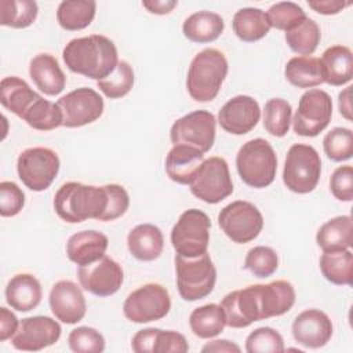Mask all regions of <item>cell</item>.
Instances as JSON below:
<instances>
[{"label": "cell", "mask_w": 353, "mask_h": 353, "mask_svg": "<svg viewBox=\"0 0 353 353\" xmlns=\"http://www.w3.org/2000/svg\"><path fill=\"white\" fill-rule=\"evenodd\" d=\"M189 325L196 336L203 339L214 338L219 335L226 325L223 309L216 303H208L196 307L190 313Z\"/></svg>", "instance_id": "obj_35"}, {"label": "cell", "mask_w": 353, "mask_h": 353, "mask_svg": "<svg viewBox=\"0 0 353 353\" xmlns=\"http://www.w3.org/2000/svg\"><path fill=\"white\" fill-rule=\"evenodd\" d=\"M22 120L34 130L51 131L62 125V112L58 103L50 102L40 95L25 112Z\"/></svg>", "instance_id": "obj_38"}, {"label": "cell", "mask_w": 353, "mask_h": 353, "mask_svg": "<svg viewBox=\"0 0 353 353\" xmlns=\"http://www.w3.org/2000/svg\"><path fill=\"white\" fill-rule=\"evenodd\" d=\"M320 270L330 283L350 285L353 276V254L349 250L324 252L320 258Z\"/></svg>", "instance_id": "obj_36"}, {"label": "cell", "mask_w": 353, "mask_h": 353, "mask_svg": "<svg viewBox=\"0 0 353 353\" xmlns=\"http://www.w3.org/2000/svg\"><path fill=\"white\" fill-rule=\"evenodd\" d=\"M174 262L176 287L183 301H199L212 292L216 281V269L207 252L194 258L176 254Z\"/></svg>", "instance_id": "obj_5"}, {"label": "cell", "mask_w": 353, "mask_h": 353, "mask_svg": "<svg viewBox=\"0 0 353 353\" xmlns=\"http://www.w3.org/2000/svg\"><path fill=\"white\" fill-rule=\"evenodd\" d=\"M108 237L98 230H81L72 234L66 243L68 258L79 266L101 259L108 250Z\"/></svg>", "instance_id": "obj_23"}, {"label": "cell", "mask_w": 353, "mask_h": 353, "mask_svg": "<svg viewBox=\"0 0 353 353\" xmlns=\"http://www.w3.org/2000/svg\"><path fill=\"white\" fill-rule=\"evenodd\" d=\"M309 7L321 15H335L341 12L350 3L341 0H310L307 1Z\"/></svg>", "instance_id": "obj_51"}, {"label": "cell", "mask_w": 353, "mask_h": 353, "mask_svg": "<svg viewBox=\"0 0 353 353\" xmlns=\"http://www.w3.org/2000/svg\"><path fill=\"white\" fill-rule=\"evenodd\" d=\"M48 302L55 319L65 324H76L85 316L87 303L83 291L70 280L57 281L50 291Z\"/></svg>", "instance_id": "obj_19"}, {"label": "cell", "mask_w": 353, "mask_h": 353, "mask_svg": "<svg viewBox=\"0 0 353 353\" xmlns=\"http://www.w3.org/2000/svg\"><path fill=\"white\" fill-rule=\"evenodd\" d=\"M40 281L29 273H19L11 277L6 287V301L18 312H29L39 306L41 301Z\"/></svg>", "instance_id": "obj_27"}, {"label": "cell", "mask_w": 353, "mask_h": 353, "mask_svg": "<svg viewBox=\"0 0 353 353\" xmlns=\"http://www.w3.org/2000/svg\"><path fill=\"white\" fill-rule=\"evenodd\" d=\"M204 161V153L193 146L174 145L165 157L168 178L179 185H189Z\"/></svg>", "instance_id": "obj_22"}, {"label": "cell", "mask_w": 353, "mask_h": 353, "mask_svg": "<svg viewBox=\"0 0 353 353\" xmlns=\"http://www.w3.org/2000/svg\"><path fill=\"white\" fill-rule=\"evenodd\" d=\"M226 325L232 328H245L254 321L262 320L259 306V284L248 285L226 294L221 302Z\"/></svg>", "instance_id": "obj_17"}, {"label": "cell", "mask_w": 353, "mask_h": 353, "mask_svg": "<svg viewBox=\"0 0 353 353\" xmlns=\"http://www.w3.org/2000/svg\"><path fill=\"white\" fill-rule=\"evenodd\" d=\"M216 120L208 110H194L174 121L170 130L172 145L193 146L207 153L215 141Z\"/></svg>", "instance_id": "obj_13"}, {"label": "cell", "mask_w": 353, "mask_h": 353, "mask_svg": "<svg viewBox=\"0 0 353 353\" xmlns=\"http://www.w3.org/2000/svg\"><path fill=\"white\" fill-rule=\"evenodd\" d=\"M19 325L17 316L7 307H0V341L4 342L14 336Z\"/></svg>", "instance_id": "obj_50"}, {"label": "cell", "mask_w": 353, "mask_h": 353, "mask_svg": "<svg viewBox=\"0 0 353 353\" xmlns=\"http://www.w3.org/2000/svg\"><path fill=\"white\" fill-rule=\"evenodd\" d=\"M323 148L332 161H345L353 156V132L345 127H335L325 134Z\"/></svg>", "instance_id": "obj_43"}, {"label": "cell", "mask_w": 353, "mask_h": 353, "mask_svg": "<svg viewBox=\"0 0 353 353\" xmlns=\"http://www.w3.org/2000/svg\"><path fill=\"white\" fill-rule=\"evenodd\" d=\"M40 95L30 88V85L17 77L8 76L4 77L0 83V102L1 105L22 119L29 106L39 98Z\"/></svg>", "instance_id": "obj_31"}, {"label": "cell", "mask_w": 353, "mask_h": 353, "mask_svg": "<svg viewBox=\"0 0 353 353\" xmlns=\"http://www.w3.org/2000/svg\"><path fill=\"white\" fill-rule=\"evenodd\" d=\"M194 197L208 204H216L233 193L229 165L223 157L212 156L203 161L189 183Z\"/></svg>", "instance_id": "obj_10"}, {"label": "cell", "mask_w": 353, "mask_h": 353, "mask_svg": "<svg viewBox=\"0 0 353 353\" xmlns=\"http://www.w3.org/2000/svg\"><path fill=\"white\" fill-rule=\"evenodd\" d=\"M61 161L58 154L43 146L29 148L21 152L17 160V172L22 183L33 190L43 192L50 188L59 172Z\"/></svg>", "instance_id": "obj_8"}, {"label": "cell", "mask_w": 353, "mask_h": 353, "mask_svg": "<svg viewBox=\"0 0 353 353\" xmlns=\"http://www.w3.org/2000/svg\"><path fill=\"white\" fill-rule=\"evenodd\" d=\"M105 186L108 190L109 201H108V208L102 221L108 222V221H114L127 212L130 207V196L121 185L108 183Z\"/></svg>", "instance_id": "obj_48"}, {"label": "cell", "mask_w": 353, "mask_h": 353, "mask_svg": "<svg viewBox=\"0 0 353 353\" xmlns=\"http://www.w3.org/2000/svg\"><path fill=\"white\" fill-rule=\"evenodd\" d=\"M39 7L33 0H1L0 23L3 26L23 29L30 26L37 18Z\"/></svg>", "instance_id": "obj_37"}, {"label": "cell", "mask_w": 353, "mask_h": 353, "mask_svg": "<svg viewBox=\"0 0 353 353\" xmlns=\"http://www.w3.org/2000/svg\"><path fill=\"white\" fill-rule=\"evenodd\" d=\"M210 228L211 221L201 210L183 211L171 230V244L175 252L186 258L205 254L210 243Z\"/></svg>", "instance_id": "obj_7"}, {"label": "cell", "mask_w": 353, "mask_h": 353, "mask_svg": "<svg viewBox=\"0 0 353 353\" xmlns=\"http://www.w3.org/2000/svg\"><path fill=\"white\" fill-rule=\"evenodd\" d=\"M320 39H321L320 28L309 17L294 29L285 32V41L288 47L301 57L312 55L316 51L320 43Z\"/></svg>", "instance_id": "obj_39"}, {"label": "cell", "mask_w": 353, "mask_h": 353, "mask_svg": "<svg viewBox=\"0 0 353 353\" xmlns=\"http://www.w3.org/2000/svg\"><path fill=\"white\" fill-rule=\"evenodd\" d=\"M25 205V193L12 181L0 182V215L15 216Z\"/></svg>", "instance_id": "obj_47"}, {"label": "cell", "mask_w": 353, "mask_h": 353, "mask_svg": "<svg viewBox=\"0 0 353 353\" xmlns=\"http://www.w3.org/2000/svg\"><path fill=\"white\" fill-rule=\"evenodd\" d=\"M142 6L152 14L165 15V14H170L178 6V1H175V0H143Z\"/></svg>", "instance_id": "obj_52"}, {"label": "cell", "mask_w": 353, "mask_h": 353, "mask_svg": "<svg viewBox=\"0 0 353 353\" xmlns=\"http://www.w3.org/2000/svg\"><path fill=\"white\" fill-rule=\"evenodd\" d=\"M131 347L137 353H186L189 350L182 334L160 328L138 331L131 339Z\"/></svg>", "instance_id": "obj_21"}, {"label": "cell", "mask_w": 353, "mask_h": 353, "mask_svg": "<svg viewBox=\"0 0 353 353\" xmlns=\"http://www.w3.org/2000/svg\"><path fill=\"white\" fill-rule=\"evenodd\" d=\"M77 277L85 291L97 296H110L121 287L124 273L114 259L103 255L92 263L79 266Z\"/></svg>", "instance_id": "obj_15"}, {"label": "cell", "mask_w": 353, "mask_h": 353, "mask_svg": "<svg viewBox=\"0 0 353 353\" xmlns=\"http://www.w3.org/2000/svg\"><path fill=\"white\" fill-rule=\"evenodd\" d=\"M261 119V108L250 95L230 98L218 112L219 125L229 134L244 135L250 132Z\"/></svg>", "instance_id": "obj_18"}, {"label": "cell", "mask_w": 353, "mask_h": 353, "mask_svg": "<svg viewBox=\"0 0 353 353\" xmlns=\"http://www.w3.org/2000/svg\"><path fill=\"white\" fill-rule=\"evenodd\" d=\"M228 59L216 48H204L190 62L186 88L192 99L197 102L212 101L228 74Z\"/></svg>", "instance_id": "obj_3"}, {"label": "cell", "mask_w": 353, "mask_h": 353, "mask_svg": "<svg viewBox=\"0 0 353 353\" xmlns=\"http://www.w3.org/2000/svg\"><path fill=\"white\" fill-rule=\"evenodd\" d=\"M320 174L321 160L313 146L295 143L288 149L283 170V182L291 192L305 194L314 190Z\"/></svg>", "instance_id": "obj_6"}, {"label": "cell", "mask_w": 353, "mask_h": 353, "mask_svg": "<svg viewBox=\"0 0 353 353\" xmlns=\"http://www.w3.org/2000/svg\"><path fill=\"white\" fill-rule=\"evenodd\" d=\"M332 117V99L320 90L310 88L302 94L295 110L292 128L301 137H317L327 128Z\"/></svg>", "instance_id": "obj_12"}, {"label": "cell", "mask_w": 353, "mask_h": 353, "mask_svg": "<svg viewBox=\"0 0 353 353\" xmlns=\"http://www.w3.org/2000/svg\"><path fill=\"white\" fill-rule=\"evenodd\" d=\"M218 225L233 243L245 244L256 239L262 232L263 216L252 203L236 200L221 210Z\"/></svg>", "instance_id": "obj_9"}, {"label": "cell", "mask_w": 353, "mask_h": 353, "mask_svg": "<svg viewBox=\"0 0 353 353\" xmlns=\"http://www.w3.org/2000/svg\"><path fill=\"white\" fill-rule=\"evenodd\" d=\"M171 298L168 291L156 283H148L128 294L123 303L124 316L138 324L157 321L168 314Z\"/></svg>", "instance_id": "obj_11"}, {"label": "cell", "mask_w": 353, "mask_h": 353, "mask_svg": "<svg viewBox=\"0 0 353 353\" xmlns=\"http://www.w3.org/2000/svg\"><path fill=\"white\" fill-rule=\"evenodd\" d=\"M236 168L241 181L255 189L269 186L276 176L277 156L263 138L247 141L237 152Z\"/></svg>", "instance_id": "obj_4"}, {"label": "cell", "mask_w": 353, "mask_h": 353, "mask_svg": "<svg viewBox=\"0 0 353 353\" xmlns=\"http://www.w3.org/2000/svg\"><path fill=\"white\" fill-rule=\"evenodd\" d=\"M61 325L48 316H33L19 321L18 330L11 338L17 350L39 352L54 345L61 336Z\"/></svg>", "instance_id": "obj_16"}, {"label": "cell", "mask_w": 353, "mask_h": 353, "mask_svg": "<svg viewBox=\"0 0 353 353\" xmlns=\"http://www.w3.org/2000/svg\"><path fill=\"white\" fill-rule=\"evenodd\" d=\"M245 350L248 353H279L284 352V341L279 331L259 327L247 336Z\"/></svg>", "instance_id": "obj_45"}, {"label": "cell", "mask_w": 353, "mask_h": 353, "mask_svg": "<svg viewBox=\"0 0 353 353\" xmlns=\"http://www.w3.org/2000/svg\"><path fill=\"white\" fill-rule=\"evenodd\" d=\"M266 17L270 28L284 32L294 29L307 18L302 7L292 1H280L270 6Z\"/></svg>", "instance_id": "obj_42"}, {"label": "cell", "mask_w": 353, "mask_h": 353, "mask_svg": "<svg viewBox=\"0 0 353 353\" xmlns=\"http://www.w3.org/2000/svg\"><path fill=\"white\" fill-rule=\"evenodd\" d=\"M330 189L335 199L352 201L353 199V168L352 165L338 167L330 179Z\"/></svg>", "instance_id": "obj_49"}, {"label": "cell", "mask_w": 353, "mask_h": 353, "mask_svg": "<svg viewBox=\"0 0 353 353\" xmlns=\"http://www.w3.org/2000/svg\"><path fill=\"white\" fill-rule=\"evenodd\" d=\"M285 79L298 88H313L324 83L321 63L314 57H294L284 69Z\"/></svg>", "instance_id": "obj_34"}, {"label": "cell", "mask_w": 353, "mask_h": 353, "mask_svg": "<svg viewBox=\"0 0 353 353\" xmlns=\"http://www.w3.org/2000/svg\"><path fill=\"white\" fill-rule=\"evenodd\" d=\"M106 186L83 185L80 182L63 183L54 196L57 215L69 223H79L85 219L102 221L108 208Z\"/></svg>", "instance_id": "obj_2"}, {"label": "cell", "mask_w": 353, "mask_h": 353, "mask_svg": "<svg viewBox=\"0 0 353 353\" xmlns=\"http://www.w3.org/2000/svg\"><path fill=\"white\" fill-rule=\"evenodd\" d=\"M323 80L331 85H343L353 77V54L346 46L328 47L320 59Z\"/></svg>", "instance_id": "obj_28"}, {"label": "cell", "mask_w": 353, "mask_h": 353, "mask_svg": "<svg viewBox=\"0 0 353 353\" xmlns=\"http://www.w3.org/2000/svg\"><path fill=\"white\" fill-rule=\"evenodd\" d=\"M291 105L281 98H272L265 103L263 109V127L277 138L284 137L291 125Z\"/></svg>", "instance_id": "obj_40"}, {"label": "cell", "mask_w": 353, "mask_h": 353, "mask_svg": "<svg viewBox=\"0 0 353 353\" xmlns=\"http://www.w3.org/2000/svg\"><path fill=\"white\" fill-rule=\"evenodd\" d=\"M127 245L134 258L142 262H150L161 255L164 237L156 225L141 223L130 230Z\"/></svg>", "instance_id": "obj_26"}, {"label": "cell", "mask_w": 353, "mask_h": 353, "mask_svg": "<svg viewBox=\"0 0 353 353\" xmlns=\"http://www.w3.org/2000/svg\"><path fill=\"white\" fill-rule=\"evenodd\" d=\"M29 76L34 85L50 97L62 92L66 84L65 73L62 72L57 58L47 52L37 54L32 58L29 63Z\"/></svg>", "instance_id": "obj_24"}, {"label": "cell", "mask_w": 353, "mask_h": 353, "mask_svg": "<svg viewBox=\"0 0 353 353\" xmlns=\"http://www.w3.org/2000/svg\"><path fill=\"white\" fill-rule=\"evenodd\" d=\"M350 92H352V87H346L343 91L339 92L338 97V108H339V113L346 119V120H352V102H350Z\"/></svg>", "instance_id": "obj_54"}, {"label": "cell", "mask_w": 353, "mask_h": 353, "mask_svg": "<svg viewBox=\"0 0 353 353\" xmlns=\"http://www.w3.org/2000/svg\"><path fill=\"white\" fill-rule=\"evenodd\" d=\"M316 243L323 252L349 250L353 244V222L350 215L335 216L320 226Z\"/></svg>", "instance_id": "obj_29"}, {"label": "cell", "mask_w": 353, "mask_h": 353, "mask_svg": "<svg viewBox=\"0 0 353 353\" xmlns=\"http://www.w3.org/2000/svg\"><path fill=\"white\" fill-rule=\"evenodd\" d=\"M62 112V125L68 128L94 123L103 113V99L92 88L80 87L58 99Z\"/></svg>", "instance_id": "obj_14"}, {"label": "cell", "mask_w": 353, "mask_h": 353, "mask_svg": "<svg viewBox=\"0 0 353 353\" xmlns=\"http://www.w3.org/2000/svg\"><path fill=\"white\" fill-rule=\"evenodd\" d=\"M98 88L105 97L119 99L127 95L134 85V70L125 61H119L116 69L105 79L97 81Z\"/></svg>", "instance_id": "obj_41"}, {"label": "cell", "mask_w": 353, "mask_h": 353, "mask_svg": "<svg viewBox=\"0 0 353 353\" xmlns=\"http://www.w3.org/2000/svg\"><path fill=\"white\" fill-rule=\"evenodd\" d=\"M62 58L69 70L97 81L108 77L119 63L114 43L102 34H91L70 40Z\"/></svg>", "instance_id": "obj_1"}, {"label": "cell", "mask_w": 353, "mask_h": 353, "mask_svg": "<svg viewBox=\"0 0 353 353\" xmlns=\"http://www.w3.org/2000/svg\"><path fill=\"white\" fill-rule=\"evenodd\" d=\"M68 343L74 353H101L105 349L103 335L92 327H77L72 330Z\"/></svg>", "instance_id": "obj_46"}, {"label": "cell", "mask_w": 353, "mask_h": 353, "mask_svg": "<svg viewBox=\"0 0 353 353\" xmlns=\"http://www.w3.org/2000/svg\"><path fill=\"white\" fill-rule=\"evenodd\" d=\"M244 268L250 270L255 277L266 279L277 270L279 256L273 248L266 245H256L247 252Z\"/></svg>", "instance_id": "obj_44"}, {"label": "cell", "mask_w": 353, "mask_h": 353, "mask_svg": "<svg viewBox=\"0 0 353 353\" xmlns=\"http://www.w3.org/2000/svg\"><path fill=\"white\" fill-rule=\"evenodd\" d=\"M232 28L234 34L245 43L261 40L270 30L266 12L255 7H244L236 11L233 15Z\"/></svg>", "instance_id": "obj_32"}, {"label": "cell", "mask_w": 353, "mask_h": 353, "mask_svg": "<svg viewBox=\"0 0 353 353\" xmlns=\"http://www.w3.org/2000/svg\"><path fill=\"white\" fill-rule=\"evenodd\" d=\"M97 11V3L92 0H65L57 10V21L65 30H81L91 25Z\"/></svg>", "instance_id": "obj_33"}, {"label": "cell", "mask_w": 353, "mask_h": 353, "mask_svg": "<svg viewBox=\"0 0 353 353\" xmlns=\"http://www.w3.org/2000/svg\"><path fill=\"white\" fill-rule=\"evenodd\" d=\"M223 29V18L219 14L207 10L189 15L182 25L185 37L193 43H211L222 34Z\"/></svg>", "instance_id": "obj_30"}, {"label": "cell", "mask_w": 353, "mask_h": 353, "mask_svg": "<svg viewBox=\"0 0 353 353\" xmlns=\"http://www.w3.org/2000/svg\"><path fill=\"white\" fill-rule=\"evenodd\" d=\"M294 339L310 349H319L331 339L332 323L330 317L319 309H307L301 312L291 327Z\"/></svg>", "instance_id": "obj_20"}, {"label": "cell", "mask_w": 353, "mask_h": 353, "mask_svg": "<svg viewBox=\"0 0 353 353\" xmlns=\"http://www.w3.org/2000/svg\"><path fill=\"white\" fill-rule=\"evenodd\" d=\"M295 298V288L287 280L259 284V306L262 320L287 313L294 306Z\"/></svg>", "instance_id": "obj_25"}, {"label": "cell", "mask_w": 353, "mask_h": 353, "mask_svg": "<svg viewBox=\"0 0 353 353\" xmlns=\"http://www.w3.org/2000/svg\"><path fill=\"white\" fill-rule=\"evenodd\" d=\"M241 349L239 345L230 342V341H226V339H215V341H211L208 342L207 345L203 346L201 352L203 353H239Z\"/></svg>", "instance_id": "obj_53"}]
</instances>
